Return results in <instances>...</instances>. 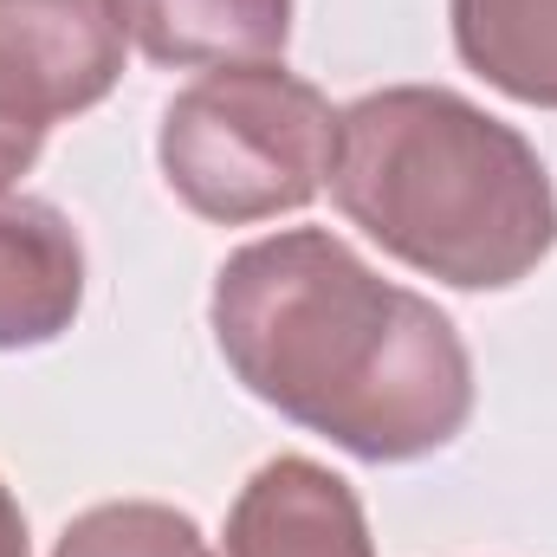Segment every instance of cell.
Returning <instances> with one entry per match:
<instances>
[{
  "label": "cell",
  "mask_w": 557,
  "mask_h": 557,
  "mask_svg": "<svg viewBox=\"0 0 557 557\" xmlns=\"http://www.w3.org/2000/svg\"><path fill=\"white\" fill-rule=\"evenodd\" d=\"M39 149H46V131L0 104V188H13V182L39 162Z\"/></svg>",
  "instance_id": "30bf717a"
},
{
  "label": "cell",
  "mask_w": 557,
  "mask_h": 557,
  "mask_svg": "<svg viewBox=\"0 0 557 557\" xmlns=\"http://www.w3.org/2000/svg\"><path fill=\"white\" fill-rule=\"evenodd\" d=\"M214 557H376V539L344 473L311 454H273L227 506Z\"/></svg>",
  "instance_id": "5b68a950"
},
{
  "label": "cell",
  "mask_w": 557,
  "mask_h": 557,
  "mask_svg": "<svg viewBox=\"0 0 557 557\" xmlns=\"http://www.w3.org/2000/svg\"><path fill=\"white\" fill-rule=\"evenodd\" d=\"M337 156V111L331 98L267 65H221L182 85L162 111L156 162L169 195L214 221V227H253L318 201Z\"/></svg>",
  "instance_id": "3957f363"
},
{
  "label": "cell",
  "mask_w": 557,
  "mask_h": 557,
  "mask_svg": "<svg viewBox=\"0 0 557 557\" xmlns=\"http://www.w3.org/2000/svg\"><path fill=\"white\" fill-rule=\"evenodd\" d=\"M0 557H33V545H26V512L7 493V480H0Z\"/></svg>",
  "instance_id": "8fae6325"
},
{
  "label": "cell",
  "mask_w": 557,
  "mask_h": 557,
  "mask_svg": "<svg viewBox=\"0 0 557 557\" xmlns=\"http://www.w3.org/2000/svg\"><path fill=\"white\" fill-rule=\"evenodd\" d=\"M85 305V240L46 195L0 188V350H39Z\"/></svg>",
  "instance_id": "8992f818"
},
{
  "label": "cell",
  "mask_w": 557,
  "mask_h": 557,
  "mask_svg": "<svg viewBox=\"0 0 557 557\" xmlns=\"http://www.w3.org/2000/svg\"><path fill=\"white\" fill-rule=\"evenodd\" d=\"M454 52L499 98L557 111V0H447Z\"/></svg>",
  "instance_id": "ba28073f"
},
{
  "label": "cell",
  "mask_w": 557,
  "mask_h": 557,
  "mask_svg": "<svg viewBox=\"0 0 557 557\" xmlns=\"http://www.w3.org/2000/svg\"><path fill=\"white\" fill-rule=\"evenodd\" d=\"M208 324L253 403L370 467L428 460L473 416V357L454 318L324 227L227 253Z\"/></svg>",
  "instance_id": "6da1fadb"
},
{
  "label": "cell",
  "mask_w": 557,
  "mask_h": 557,
  "mask_svg": "<svg viewBox=\"0 0 557 557\" xmlns=\"http://www.w3.org/2000/svg\"><path fill=\"white\" fill-rule=\"evenodd\" d=\"M331 201L389 260L454 292H506L557 247L545 156L447 85H383L344 104Z\"/></svg>",
  "instance_id": "7a4b0ae2"
},
{
  "label": "cell",
  "mask_w": 557,
  "mask_h": 557,
  "mask_svg": "<svg viewBox=\"0 0 557 557\" xmlns=\"http://www.w3.org/2000/svg\"><path fill=\"white\" fill-rule=\"evenodd\" d=\"M124 0H0V104L52 131L124 78Z\"/></svg>",
  "instance_id": "277c9868"
},
{
  "label": "cell",
  "mask_w": 557,
  "mask_h": 557,
  "mask_svg": "<svg viewBox=\"0 0 557 557\" xmlns=\"http://www.w3.org/2000/svg\"><path fill=\"white\" fill-rule=\"evenodd\" d=\"M124 20L143 59L169 72L267 65L292 39V0H124Z\"/></svg>",
  "instance_id": "52a82bcc"
},
{
  "label": "cell",
  "mask_w": 557,
  "mask_h": 557,
  "mask_svg": "<svg viewBox=\"0 0 557 557\" xmlns=\"http://www.w3.org/2000/svg\"><path fill=\"white\" fill-rule=\"evenodd\" d=\"M52 557H208V545L201 525L162 499H104L59 532Z\"/></svg>",
  "instance_id": "9c48e42d"
}]
</instances>
